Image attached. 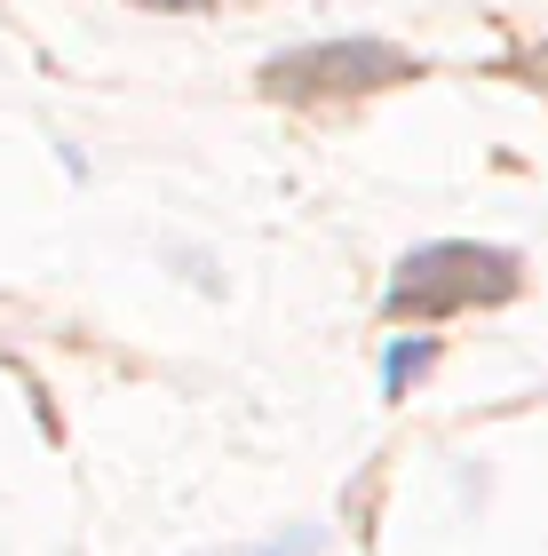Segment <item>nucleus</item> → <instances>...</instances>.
Segmentation results:
<instances>
[{
	"mask_svg": "<svg viewBox=\"0 0 548 556\" xmlns=\"http://www.w3.org/2000/svg\"><path fill=\"white\" fill-rule=\"evenodd\" d=\"M509 287H517V255L469 247V239H437V247L397 263L390 311L397 318H437V311H469V302H501Z\"/></svg>",
	"mask_w": 548,
	"mask_h": 556,
	"instance_id": "obj_1",
	"label": "nucleus"
},
{
	"mask_svg": "<svg viewBox=\"0 0 548 556\" xmlns=\"http://www.w3.org/2000/svg\"><path fill=\"white\" fill-rule=\"evenodd\" d=\"M406 72V56L382 40H358V48H303V56H279L263 72L270 88H294V96H310V88H382Z\"/></svg>",
	"mask_w": 548,
	"mask_h": 556,
	"instance_id": "obj_2",
	"label": "nucleus"
},
{
	"mask_svg": "<svg viewBox=\"0 0 548 556\" xmlns=\"http://www.w3.org/2000/svg\"><path fill=\"white\" fill-rule=\"evenodd\" d=\"M430 358H437L430 334H397L390 358H382V397H406V382H421V374H430Z\"/></svg>",
	"mask_w": 548,
	"mask_h": 556,
	"instance_id": "obj_3",
	"label": "nucleus"
},
{
	"mask_svg": "<svg viewBox=\"0 0 548 556\" xmlns=\"http://www.w3.org/2000/svg\"><path fill=\"white\" fill-rule=\"evenodd\" d=\"M318 548H327V541H318L310 525H303V533H279V541H263V548H239V556H318Z\"/></svg>",
	"mask_w": 548,
	"mask_h": 556,
	"instance_id": "obj_4",
	"label": "nucleus"
},
{
	"mask_svg": "<svg viewBox=\"0 0 548 556\" xmlns=\"http://www.w3.org/2000/svg\"><path fill=\"white\" fill-rule=\"evenodd\" d=\"M533 72H540V80H548V48H540V56H533Z\"/></svg>",
	"mask_w": 548,
	"mask_h": 556,
	"instance_id": "obj_5",
	"label": "nucleus"
},
{
	"mask_svg": "<svg viewBox=\"0 0 548 556\" xmlns=\"http://www.w3.org/2000/svg\"><path fill=\"white\" fill-rule=\"evenodd\" d=\"M160 9H191V0H160Z\"/></svg>",
	"mask_w": 548,
	"mask_h": 556,
	"instance_id": "obj_6",
	"label": "nucleus"
}]
</instances>
